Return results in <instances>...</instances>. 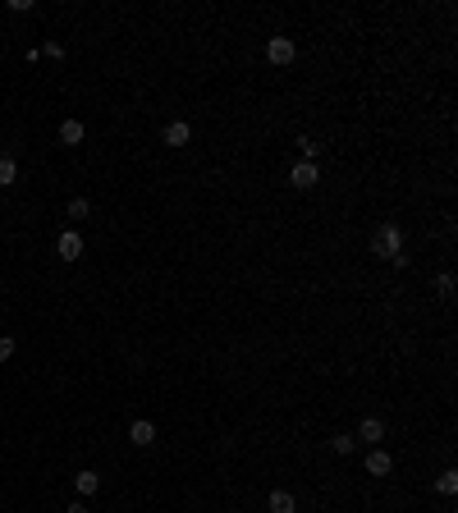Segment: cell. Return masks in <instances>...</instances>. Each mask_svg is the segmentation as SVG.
<instances>
[{
	"label": "cell",
	"mask_w": 458,
	"mask_h": 513,
	"mask_svg": "<svg viewBox=\"0 0 458 513\" xmlns=\"http://www.w3.org/2000/svg\"><path fill=\"white\" fill-rule=\"evenodd\" d=\"M371 252H376L381 262L399 257V252H404V230H399L394 220H381V225H376V234H371Z\"/></svg>",
	"instance_id": "cell-1"
},
{
	"label": "cell",
	"mask_w": 458,
	"mask_h": 513,
	"mask_svg": "<svg viewBox=\"0 0 458 513\" xmlns=\"http://www.w3.org/2000/svg\"><path fill=\"white\" fill-rule=\"evenodd\" d=\"M294 55H298V46L289 42V37H271V42H266V60H271L275 69H289V65H294Z\"/></svg>",
	"instance_id": "cell-2"
},
{
	"label": "cell",
	"mask_w": 458,
	"mask_h": 513,
	"mask_svg": "<svg viewBox=\"0 0 458 513\" xmlns=\"http://www.w3.org/2000/svg\"><path fill=\"white\" fill-rule=\"evenodd\" d=\"M55 252H60L65 262H78V257H83V234H78V230H65L60 239H55Z\"/></svg>",
	"instance_id": "cell-3"
},
{
	"label": "cell",
	"mask_w": 458,
	"mask_h": 513,
	"mask_svg": "<svg viewBox=\"0 0 458 513\" xmlns=\"http://www.w3.org/2000/svg\"><path fill=\"white\" fill-rule=\"evenodd\" d=\"M317 179H321V170L312 161H298L294 170H289V184L294 188H317Z\"/></svg>",
	"instance_id": "cell-4"
},
{
	"label": "cell",
	"mask_w": 458,
	"mask_h": 513,
	"mask_svg": "<svg viewBox=\"0 0 458 513\" xmlns=\"http://www.w3.org/2000/svg\"><path fill=\"white\" fill-rule=\"evenodd\" d=\"M161 138H165V147H188L193 129H188L184 120H170V124H165V133H161Z\"/></svg>",
	"instance_id": "cell-5"
},
{
	"label": "cell",
	"mask_w": 458,
	"mask_h": 513,
	"mask_svg": "<svg viewBox=\"0 0 458 513\" xmlns=\"http://www.w3.org/2000/svg\"><path fill=\"white\" fill-rule=\"evenodd\" d=\"M367 472H371V477H390V472H394V459L385 454V449H371V454H367Z\"/></svg>",
	"instance_id": "cell-6"
},
{
	"label": "cell",
	"mask_w": 458,
	"mask_h": 513,
	"mask_svg": "<svg viewBox=\"0 0 458 513\" xmlns=\"http://www.w3.org/2000/svg\"><path fill=\"white\" fill-rule=\"evenodd\" d=\"M74 486H78V495H83V500H92V495L101 491V477H97L92 468H83V472L74 477Z\"/></svg>",
	"instance_id": "cell-7"
},
{
	"label": "cell",
	"mask_w": 458,
	"mask_h": 513,
	"mask_svg": "<svg viewBox=\"0 0 458 513\" xmlns=\"http://www.w3.org/2000/svg\"><path fill=\"white\" fill-rule=\"evenodd\" d=\"M358 436L367 440V445H381V440H385V422H381V417H367V422L358 426Z\"/></svg>",
	"instance_id": "cell-8"
},
{
	"label": "cell",
	"mask_w": 458,
	"mask_h": 513,
	"mask_svg": "<svg viewBox=\"0 0 458 513\" xmlns=\"http://www.w3.org/2000/svg\"><path fill=\"white\" fill-rule=\"evenodd\" d=\"M129 440H133V445H152V440H156V426L147 422V417H138V422L129 426Z\"/></svg>",
	"instance_id": "cell-9"
},
{
	"label": "cell",
	"mask_w": 458,
	"mask_h": 513,
	"mask_svg": "<svg viewBox=\"0 0 458 513\" xmlns=\"http://www.w3.org/2000/svg\"><path fill=\"white\" fill-rule=\"evenodd\" d=\"M83 133H88V129H83V120H65V124H60V142H65V147H78Z\"/></svg>",
	"instance_id": "cell-10"
},
{
	"label": "cell",
	"mask_w": 458,
	"mask_h": 513,
	"mask_svg": "<svg viewBox=\"0 0 458 513\" xmlns=\"http://www.w3.org/2000/svg\"><path fill=\"white\" fill-rule=\"evenodd\" d=\"M266 504H271V513H294V509H298L289 491H271V500H266Z\"/></svg>",
	"instance_id": "cell-11"
},
{
	"label": "cell",
	"mask_w": 458,
	"mask_h": 513,
	"mask_svg": "<svg viewBox=\"0 0 458 513\" xmlns=\"http://www.w3.org/2000/svg\"><path fill=\"white\" fill-rule=\"evenodd\" d=\"M14 179H19V161H14V156H0V188H10Z\"/></svg>",
	"instance_id": "cell-12"
},
{
	"label": "cell",
	"mask_w": 458,
	"mask_h": 513,
	"mask_svg": "<svg viewBox=\"0 0 458 513\" xmlns=\"http://www.w3.org/2000/svg\"><path fill=\"white\" fill-rule=\"evenodd\" d=\"M330 449H335V454H353V449H358V436L339 431V436H330Z\"/></svg>",
	"instance_id": "cell-13"
},
{
	"label": "cell",
	"mask_w": 458,
	"mask_h": 513,
	"mask_svg": "<svg viewBox=\"0 0 458 513\" xmlns=\"http://www.w3.org/2000/svg\"><path fill=\"white\" fill-rule=\"evenodd\" d=\"M436 491H440V495H458V472H454V468H449V472H440Z\"/></svg>",
	"instance_id": "cell-14"
},
{
	"label": "cell",
	"mask_w": 458,
	"mask_h": 513,
	"mask_svg": "<svg viewBox=\"0 0 458 513\" xmlns=\"http://www.w3.org/2000/svg\"><path fill=\"white\" fill-rule=\"evenodd\" d=\"M92 216V202L88 197H74V202H69V220H88Z\"/></svg>",
	"instance_id": "cell-15"
},
{
	"label": "cell",
	"mask_w": 458,
	"mask_h": 513,
	"mask_svg": "<svg viewBox=\"0 0 458 513\" xmlns=\"http://www.w3.org/2000/svg\"><path fill=\"white\" fill-rule=\"evenodd\" d=\"M298 152H303V161H312V165H317V152H321V147H317L312 138H298Z\"/></svg>",
	"instance_id": "cell-16"
},
{
	"label": "cell",
	"mask_w": 458,
	"mask_h": 513,
	"mask_svg": "<svg viewBox=\"0 0 458 513\" xmlns=\"http://www.w3.org/2000/svg\"><path fill=\"white\" fill-rule=\"evenodd\" d=\"M436 289H440V298H454V275H440V280H436Z\"/></svg>",
	"instance_id": "cell-17"
},
{
	"label": "cell",
	"mask_w": 458,
	"mask_h": 513,
	"mask_svg": "<svg viewBox=\"0 0 458 513\" xmlns=\"http://www.w3.org/2000/svg\"><path fill=\"white\" fill-rule=\"evenodd\" d=\"M10 358H14V339L0 335V362H10Z\"/></svg>",
	"instance_id": "cell-18"
},
{
	"label": "cell",
	"mask_w": 458,
	"mask_h": 513,
	"mask_svg": "<svg viewBox=\"0 0 458 513\" xmlns=\"http://www.w3.org/2000/svg\"><path fill=\"white\" fill-rule=\"evenodd\" d=\"M42 55H51V60H60V55H65V46H60V42H46V46H42Z\"/></svg>",
	"instance_id": "cell-19"
},
{
	"label": "cell",
	"mask_w": 458,
	"mask_h": 513,
	"mask_svg": "<svg viewBox=\"0 0 458 513\" xmlns=\"http://www.w3.org/2000/svg\"><path fill=\"white\" fill-rule=\"evenodd\" d=\"M65 513H88V504H83V500H74V504H69Z\"/></svg>",
	"instance_id": "cell-20"
}]
</instances>
